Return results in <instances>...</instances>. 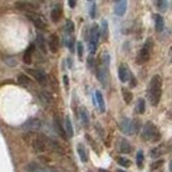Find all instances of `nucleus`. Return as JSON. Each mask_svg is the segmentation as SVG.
I'll return each mask as SVG.
<instances>
[{
    "label": "nucleus",
    "instance_id": "obj_1",
    "mask_svg": "<svg viewBox=\"0 0 172 172\" xmlns=\"http://www.w3.org/2000/svg\"><path fill=\"white\" fill-rule=\"evenodd\" d=\"M162 90H163V79H162L160 76L155 74V76L151 78V81H150L148 90H147L148 101L152 106H158L159 102H160Z\"/></svg>",
    "mask_w": 172,
    "mask_h": 172
},
{
    "label": "nucleus",
    "instance_id": "obj_2",
    "mask_svg": "<svg viewBox=\"0 0 172 172\" xmlns=\"http://www.w3.org/2000/svg\"><path fill=\"white\" fill-rule=\"evenodd\" d=\"M142 138L144 140H148V142H152V143H158L159 140L162 139V134L159 131L158 127L154 125L152 122H147L146 125L143 126V130H142Z\"/></svg>",
    "mask_w": 172,
    "mask_h": 172
},
{
    "label": "nucleus",
    "instance_id": "obj_3",
    "mask_svg": "<svg viewBox=\"0 0 172 172\" xmlns=\"http://www.w3.org/2000/svg\"><path fill=\"white\" fill-rule=\"evenodd\" d=\"M152 50H154V41H152V38H148L147 41L144 42V45L142 46V49L139 50L138 56H136V62L138 64L147 62V61L151 58Z\"/></svg>",
    "mask_w": 172,
    "mask_h": 172
},
{
    "label": "nucleus",
    "instance_id": "obj_4",
    "mask_svg": "<svg viewBox=\"0 0 172 172\" xmlns=\"http://www.w3.org/2000/svg\"><path fill=\"white\" fill-rule=\"evenodd\" d=\"M49 140L50 139H48L46 136H44V135H33L32 138L29 139V142L36 152H45L46 150L49 148Z\"/></svg>",
    "mask_w": 172,
    "mask_h": 172
},
{
    "label": "nucleus",
    "instance_id": "obj_5",
    "mask_svg": "<svg viewBox=\"0 0 172 172\" xmlns=\"http://www.w3.org/2000/svg\"><path fill=\"white\" fill-rule=\"evenodd\" d=\"M89 48H90V54L93 56L97 50V45H98V38H99V25L93 24L91 28L89 29Z\"/></svg>",
    "mask_w": 172,
    "mask_h": 172
},
{
    "label": "nucleus",
    "instance_id": "obj_6",
    "mask_svg": "<svg viewBox=\"0 0 172 172\" xmlns=\"http://www.w3.org/2000/svg\"><path fill=\"white\" fill-rule=\"evenodd\" d=\"M25 16L28 17L30 21H32L36 28H38V29H46V21H45V19H44L41 15H37V13H34L32 11H28V12H25Z\"/></svg>",
    "mask_w": 172,
    "mask_h": 172
},
{
    "label": "nucleus",
    "instance_id": "obj_7",
    "mask_svg": "<svg viewBox=\"0 0 172 172\" xmlns=\"http://www.w3.org/2000/svg\"><path fill=\"white\" fill-rule=\"evenodd\" d=\"M97 78L99 79V82L102 83V85L106 87L107 86V82H109V69L105 68L103 65L98 64V66H97Z\"/></svg>",
    "mask_w": 172,
    "mask_h": 172
},
{
    "label": "nucleus",
    "instance_id": "obj_8",
    "mask_svg": "<svg viewBox=\"0 0 172 172\" xmlns=\"http://www.w3.org/2000/svg\"><path fill=\"white\" fill-rule=\"evenodd\" d=\"M28 74H30L37 82H40L41 85H45L48 82V77L45 76V73L41 72V70H36V69H26Z\"/></svg>",
    "mask_w": 172,
    "mask_h": 172
},
{
    "label": "nucleus",
    "instance_id": "obj_9",
    "mask_svg": "<svg viewBox=\"0 0 172 172\" xmlns=\"http://www.w3.org/2000/svg\"><path fill=\"white\" fill-rule=\"evenodd\" d=\"M117 148H118V151L122 154H130L132 151L131 143L125 138H119L117 140Z\"/></svg>",
    "mask_w": 172,
    "mask_h": 172
},
{
    "label": "nucleus",
    "instance_id": "obj_10",
    "mask_svg": "<svg viewBox=\"0 0 172 172\" xmlns=\"http://www.w3.org/2000/svg\"><path fill=\"white\" fill-rule=\"evenodd\" d=\"M119 130H121L123 134H126V135H130V134H132V123H131V121L129 118H123V119H121L119 121Z\"/></svg>",
    "mask_w": 172,
    "mask_h": 172
},
{
    "label": "nucleus",
    "instance_id": "obj_11",
    "mask_svg": "<svg viewBox=\"0 0 172 172\" xmlns=\"http://www.w3.org/2000/svg\"><path fill=\"white\" fill-rule=\"evenodd\" d=\"M48 45H49V50L52 53H57L60 49V37L56 33H52L48 40Z\"/></svg>",
    "mask_w": 172,
    "mask_h": 172
},
{
    "label": "nucleus",
    "instance_id": "obj_12",
    "mask_svg": "<svg viewBox=\"0 0 172 172\" xmlns=\"http://www.w3.org/2000/svg\"><path fill=\"white\" fill-rule=\"evenodd\" d=\"M170 144V143H168ZM168 144H162V146H156L155 148H152L151 151H150V156L154 158V159H156L159 156H162L163 154H166L167 151H170V146Z\"/></svg>",
    "mask_w": 172,
    "mask_h": 172
},
{
    "label": "nucleus",
    "instance_id": "obj_13",
    "mask_svg": "<svg viewBox=\"0 0 172 172\" xmlns=\"http://www.w3.org/2000/svg\"><path fill=\"white\" fill-rule=\"evenodd\" d=\"M23 127L25 130L34 132V131H37L40 127H41V122H40V119H37V118H32V119H29L28 122H25Z\"/></svg>",
    "mask_w": 172,
    "mask_h": 172
},
{
    "label": "nucleus",
    "instance_id": "obj_14",
    "mask_svg": "<svg viewBox=\"0 0 172 172\" xmlns=\"http://www.w3.org/2000/svg\"><path fill=\"white\" fill-rule=\"evenodd\" d=\"M118 77H119V79H121L122 82H127L130 79L131 73H130V70H129V68H127L126 65H119V68H118Z\"/></svg>",
    "mask_w": 172,
    "mask_h": 172
},
{
    "label": "nucleus",
    "instance_id": "obj_15",
    "mask_svg": "<svg viewBox=\"0 0 172 172\" xmlns=\"http://www.w3.org/2000/svg\"><path fill=\"white\" fill-rule=\"evenodd\" d=\"M126 10H127V2H125V0H119V2H115V4H114V12L118 16L125 15Z\"/></svg>",
    "mask_w": 172,
    "mask_h": 172
},
{
    "label": "nucleus",
    "instance_id": "obj_16",
    "mask_svg": "<svg viewBox=\"0 0 172 172\" xmlns=\"http://www.w3.org/2000/svg\"><path fill=\"white\" fill-rule=\"evenodd\" d=\"M99 37L102 38V41H107L109 38V24L106 20H102L101 23V26H99Z\"/></svg>",
    "mask_w": 172,
    "mask_h": 172
},
{
    "label": "nucleus",
    "instance_id": "obj_17",
    "mask_svg": "<svg viewBox=\"0 0 172 172\" xmlns=\"http://www.w3.org/2000/svg\"><path fill=\"white\" fill-rule=\"evenodd\" d=\"M77 152H78V156H79V159H81V162L82 163H87V160H89V155H87V151H86L85 146L78 143L77 144Z\"/></svg>",
    "mask_w": 172,
    "mask_h": 172
},
{
    "label": "nucleus",
    "instance_id": "obj_18",
    "mask_svg": "<svg viewBox=\"0 0 172 172\" xmlns=\"http://www.w3.org/2000/svg\"><path fill=\"white\" fill-rule=\"evenodd\" d=\"M54 129H56V131L60 134V136L61 138H64L65 140L68 139V136H66V132H65V129H64V126H62V123L60 122V118L58 117H54Z\"/></svg>",
    "mask_w": 172,
    "mask_h": 172
},
{
    "label": "nucleus",
    "instance_id": "obj_19",
    "mask_svg": "<svg viewBox=\"0 0 172 172\" xmlns=\"http://www.w3.org/2000/svg\"><path fill=\"white\" fill-rule=\"evenodd\" d=\"M62 16V10H61V6H56L50 12V19L53 23H58V20Z\"/></svg>",
    "mask_w": 172,
    "mask_h": 172
},
{
    "label": "nucleus",
    "instance_id": "obj_20",
    "mask_svg": "<svg viewBox=\"0 0 172 172\" xmlns=\"http://www.w3.org/2000/svg\"><path fill=\"white\" fill-rule=\"evenodd\" d=\"M95 102L97 105H98V107L99 110L102 113L106 111V106H105V99H103V95H102V93H101L99 90H97L95 91Z\"/></svg>",
    "mask_w": 172,
    "mask_h": 172
},
{
    "label": "nucleus",
    "instance_id": "obj_21",
    "mask_svg": "<svg viewBox=\"0 0 172 172\" xmlns=\"http://www.w3.org/2000/svg\"><path fill=\"white\" fill-rule=\"evenodd\" d=\"M65 132H66V136H68V138H72V136L74 135L73 125H72V121H70L69 115L65 117Z\"/></svg>",
    "mask_w": 172,
    "mask_h": 172
},
{
    "label": "nucleus",
    "instance_id": "obj_22",
    "mask_svg": "<svg viewBox=\"0 0 172 172\" xmlns=\"http://www.w3.org/2000/svg\"><path fill=\"white\" fill-rule=\"evenodd\" d=\"M154 21H155V29L158 32H162L164 29V20H163V17L156 13V15H154Z\"/></svg>",
    "mask_w": 172,
    "mask_h": 172
},
{
    "label": "nucleus",
    "instance_id": "obj_23",
    "mask_svg": "<svg viewBox=\"0 0 172 172\" xmlns=\"http://www.w3.org/2000/svg\"><path fill=\"white\" fill-rule=\"evenodd\" d=\"M33 49H34V45H30L28 49L25 50L24 56H23V62L24 64H30L32 62V56H33Z\"/></svg>",
    "mask_w": 172,
    "mask_h": 172
},
{
    "label": "nucleus",
    "instance_id": "obj_24",
    "mask_svg": "<svg viewBox=\"0 0 172 172\" xmlns=\"http://www.w3.org/2000/svg\"><path fill=\"white\" fill-rule=\"evenodd\" d=\"M79 118H81V122L83 123V126H89V114H87L86 109L85 107H81L79 109Z\"/></svg>",
    "mask_w": 172,
    "mask_h": 172
},
{
    "label": "nucleus",
    "instance_id": "obj_25",
    "mask_svg": "<svg viewBox=\"0 0 172 172\" xmlns=\"http://www.w3.org/2000/svg\"><path fill=\"white\" fill-rule=\"evenodd\" d=\"M122 95H123V99H125V102L127 105L131 103V101H132V93L129 89H126V87H122Z\"/></svg>",
    "mask_w": 172,
    "mask_h": 172
},
{
    "label": "nucleus",
    "instance_id": "obj_26",
    "mask_svg": "<svg viewBox=\"0 0 172 172\" xmlns=\"http://www.w3.org/2000/svg\"><path fill=\"white\" fill-rule=\"evenodd\" d=\"M25 170L28 172H42V170L40 168V164H37V163H29V164H26Z\"/></svg>",
    "mask_w": 172,
    "mask_h": 172
},
{
    "label": "nucleus",
    "instance_id": "obj_27",
    "mask_svg": "<svg viewBox=\"0 0 172 172\" xmlns=\"http://www.w3.org/2000/svg\"><path fill=\"white\" fill-rule=\"evenodd\" d=\"M136 166H138L139 168H143V166H144V154H143V151L136 152Z\"/></svg>",
    "mask_w": 172,
    "mask_h": 172
},
{
    "label": "nucleus",
    "instance_id": "obj_28",
    "mask_svg": "<svg viewBox=\"0 0 172 172\" xmlns=\"http://www.w3.org/2000/svg\"><path fill=\"white\" fill-rule=\"evenodd\" d=\"M49 148H52L53 151H56V152H61V154H64V150L62 147L56 142V140H49Z\"/></svg>",
    "mask_w": 172,
    "mask_h": 172
},
{
    "label": "nucleus",
    "instance_id": "obj_29",
    "mask_svg": "<svg viewBox=\"0 0 172 172\" xmlns=\"http://www.w3.org/2000/svg\"><path fill=\"white\" fill-rule=\"evenodd\" d=\"M36 4L33 3H26V2H17L16 3V7L20 8V10H28V8H34Z\"/></svg>",
    "mask_w": 172,
    "mask_h": 172
},
{
    "label": "nucleus",
    "instance_id": "obj_30",
    "mask_svg": "<svg viewBox=\"0 0 172 172\" xmlns=\"http://www.w3.org/2000/svg\"><path fill=\"white\" fill-rule=\"evenodd\" d=\"M136 109H138L139 114H144V111H146V101L143 98L138 99V106H136Z\"/></svg>",
    "mask_w": 172,
    "mask_h": 172
},
{
    "label": "nucleus",
    "instance_id": "obj_31",
    "mask_svg": "<svg viewBox=\"0 0 172 172\" xmlns=\"http://www.w3.org/2000/svg\"><path fill=\"white\" fill-rule=\"evenodd\" d=\"M168 6H170V3L168 2H164V0H159V2H156V7L160 11H166Z\"/></svg>",
    "mask_w": 172,
    "mask_h": 172
},
{
    "label": "nucleus",
    "instance_id": "obj_32",
    "mask_svg": "<svg viewBox=\"0 0 172 172\" xmlns=\"http://www.w3.org/2000/svg\"><path fill=\"white\" fill-rule=\"evenodd\" d=\"M65 28H66V32H68V33H73L74 32V23L72 20H66Z\"/></svg>",
    "mask_w": 172,
    "mask_h": 172
},
{
    "label": "nucleus",
    "instance_id": "obj_33",
    "mask_svg": "<svg viewBox=\"0 0 172 172\" xmlns=\"http://www.w3.org/2000/svg\"><path fill=\"white\" fill-rule=\"evenodd\" d=\"M118 164L119 166H123V167H130L131 166V162L129 160V159L121 156V158H118Z\"/></svg>",
    "mask_w": 172,
    "mask_h": 172
},
{
    "label": "nucleus",
    "instance_id": "obj_34",
    "mask_svg": "<svg viewBox=\"0 0 172 172\" xmlns=\"http://www.w3.org/2000/svg\"><path fill=\"white\" fill-rule=\"evenodd\" d=\"M17 81H19L20 83H23V85H29L30 79L28 76H24V74H21V76H19V78H17Z\"/></svg>",
    "mask_w": 172,
    "mask_h": 172
},
{
    "label": "nucleus",
    "instance_id": "obj_35",
    "mask_svg": "<svg viewBox=\"0 0 172 172\" xmlns=\"http://www.w3.org/2000/svg\"><path fill=\"white\" fill-rule=\"evenodd\" d=\"M163 164H164V160H162V159H160V160H156L155 163H152V164H151V170L152 171L154 170H159Z\"/></svg>",
    "mask_w": 172,
    "mask_h": 172
},
{
    "label": "nucleus",
    "instance_id": "obj_36",
    "mask_svg": "<svg viewBox=\"0 0 172 172\" xmlns=\"http://www.w3.org/2000/svg\"><path fill=\"white\" fill-rule=\"evenodd\" d=\"M37 44L40 45V48H41L42 52H46L45 50V46H44V37L41 36V34H38V36H37Z\"/></svg>",
    "mask_w": 172,
    "mask_h": 172
},
{
    "label": "nucleus",
    "instance_id": "obj_37",
    "mask_svg": "<svg viewBox=\"0 0 172 172\" xmlns=\"http://www.w3.org/2000/svg\"><path fill=\"white\" fill-rule=\"evenodd\" d=\"M77 54H78L79 58H82V56H83V45L81 42L77 44Z\"/></svg>",
    "mask_w": 172,
    "mask_h": 172
},
{
    "label": "nucleus",
    "instance_id": "obj_38",
    "mask_svg": "<svg viewBox=\"0 0 172 172\" xmlns=\"http://www.w3.org/2000/svg\"><path fill=\"white\" fill-rule=\"evenodd\" d=\"M90 6H91V8H90V16H91V19H94V17H95V2H91Z\"/></svg>",
    "mask_w": 172,
    "mask_h": 172
},
{
    "label": "nucleus",
    "instance_id": "obj_39",
    "mask_svg": "<svg viewBox=\"0 0 172 172\" xmlns=\"http://www.w3.org/2000/svg\"><path fill=\"white\" fill-rule=\"evenodd\" d=\"M130 86H131V87H135V86H136V78L132 77V76L130 77Z\"/></svg>",
    "mask_w": 172,
    "mask_h": 172
},
{
    "label": "nucleus",
    "instance_id": "obj_40",
    "mask_svg": "<svg viewBox=\"0 0 172 172\" xmlns=\"http://www.w3.org/2000/svg\"><path fill=\"white\" fill-rule=\"evenodd\" d=\"M13 60H15V57H8V58H6V62H7L8 65L13 66V65H15V62H13Z\"/></svg>",
    "mask_w": 172,
    "mask_h": 172
},
{
    "label": "nucleus",
    "instance_id": "obj_41",
    "mask_svg": "<svg viewBox=\"0 0 172 172\" xmlns=\"http://www.w3.org/2000/svg\"><path fill=\"white\" fill-rule=\"evenodd\" d=\"M87 65H89V66H93V65H94V57H93L91 54L89 56V58H87Z\"/></svg>",
    "mask_w": 172,
    "mask_h": 172
},
{
    "label": "nucleus",
    "instance_id": "obj_42",
    "mask_svg": "<svg viewBox=\"0 0 172 172\" xmlns=\"http://www.w3.org/2000/svg\"><path fill=\"white\" fill-rule=\"evenodd\" d=\"M69 48H70V52L74 50V38H70V41H69Z\"/></svg>",
    "mask_w": 172,
    "mask_h": 172
},
{
    "label": "nucleus",
    "instance_id": "obj_43",
    "mask_svg": "<svg viewBox=\"0 0 172 172\" xmlns=\"http://www.w3.org/2000/svg\"><path fill=\"white\" fill-rule=\"evenodd\" d=\"M68 4H69V7H72V8H74V7H76V4H77V3L74 2V0H69V3H68Z\"/></svg>",
    "mask_w": 172,
    "mask_h": 172
},
{
    "label": "nucleus",
    "instance_id": "obj_44",
    "mask_svg": "<svg viewBox=\"0 0 172 172\" xmlns=\"http://www.w3.org/2000/svg\"><path fill=\"white\" fill-rule=\"evenodd\" d=\"M64 83H65V87L68 89V86H69V82H68V76H64Z\"/></svg>",
    "mask_w": 172,
    "mask_h": 172
},
{
    "label": "nucleus",
    "instance_id": "obj_45",
    "mask_svg": "<svg viewBox=\"0 0 172 172\" xmlns=\"http://www.w3.org/2000/svg\"><path fill=\"white\" fill-rule=\"evenodd\" d=\"M68 66H69V68H72V66H73V60L72 58H68Z\"/></svg>",
    "mask_w": 172,
    "mask_h": 172
},
{
    "label": "nucleus",
    "instance_id": "obj_46",
    "mask_svg": "<svg viewBox=\"0 0 172 172\" xmlns=\"http://www.w3.org/2000/svg\"><path fill=\"white\" fill-rule=\"evenodd\" d=\"M98 172H110V171H107V170H102V168H101Z\"/></svg>",
    "mask_w": 172,
    "mask_h": 172
},
{
    "label": "nucleus",
    "instance_id": "obj_47",
    "mask_svg": "<svg viewBox=\"0 0 172 172\" xmlns=\"http://www.w3.org/2000/svg\"><path fill=\"white\" fill-rule=\"evenodd\" d=\"M117 172H126V171H123V170H118Z\"/></svg>",
    "mask_w": 172,
    "mask_h": 172
}]
</instances>
